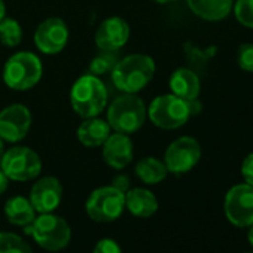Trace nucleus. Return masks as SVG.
<instances>
[{"label": "nucleus", "mask_w": 253, "mask_h": 253, "mask_svg": "<svg viewBox=\"0 0 253 253\" xmlns=\"http://www.w3.org/2000/svg\"><path fill=\"white\" fill-rule=\"evenodd\" d=\"M201 158V146L197 139L182 136L171 142L164 154V164L169 173L183 174L191 171Z\"/></svg>", "instance_id": "9d476101"}, {"label": "nucleus", "mask_w": 253, "mask_h": 253, "mask_svg": "<svg viewBox=\"0 0 253 253\" xmlns=\"http://www.w3.org/2000/svg\"><path fill=\"white\" fill-rule=\"evenodd\" d=\"M92 253H122V250L116 241L110 238H103L95 244Z\"/></svg>", "instance_id": "bb28decb"}, {"label": "nucleus", "mask_w": 253, "mask_h": 253, "mask_svg": "<svg viewBox=\"0 0 253 253\" xmlns=\"http://www.w3.org/2000/svg\"><path fill=\"white\" fill-rule=\"evenodd\" d=\"M186 104H188V109H189V113L191 116H195L201 112L203 109V104L198 98H192V100H186Z\"/></svg>", "instance_id": "c756f323"}, {"label": "nucleus", "mask_w": 253, "mask_h": 253, "mask_svg": "<svg viewBox=\"0 0 253 253\" xmlns=\"http://www.w3.org/2000/svg\"><path fill=\"white\" fill-rule=\"evenodd\" d=\"M247 238H249V243L252 244V247H253V223L249 226V234H247Z\"/></svg>", "instance_id": "473e14b6"}, {"label": "nucleus", "mask_w": 253, "mask_h": 253, "mask_svg": "<svg viewBox=\"0 0 253 253\" xmlns=\"http://www.w3.org/2000/svg\"><path fill=\"white\" fill-rule=\"evenodd\" d=\"M24 231L30 234L42 249L49 252L63 250L72 238V229L66 219L52 213H41Z\"/></svg>", "instance_id": "39448f33"}, {"label": "nucleus", "mask_w": 253, "mask_h": 253, "mask_svg": "<svg viewBox=\"0 0 253 253\" xmlns=\"http://www.w3.org/2000/svg\"><path fill=\"white\" fill-rule=\"evenodd\" d=\"M148 118L161 130H177L189 121L191 113L186 100L174 94H163L148 106Z\"/></svg>", "instance_id": "423d86ee"}, {"label": "nucleus", "mask_w": 253, "mask_h": 253, "mask_svg": "<svg viewBox=\"0 0 253 253\" xmlns=\"http://www.w3.org/2000/svg\"><path fill=\"white\" fill-rule=\"evenodd\" d=\"M246 253H253V252H246Z\"/></svg>", "instance_id": "c9c22d12"}, {"label": "nucleus", "mask_w": 253, "mask_h": 253, "mask_svg": "<svg viewBox=\"0 0 253 253\" xmlns=\"http://www.w3.org/2000/svg\"><path fill=\"white\" fill-rule=\"evenodd\" d=\"M154 2H157V3H160V5H167V3L176 2V0H154Z\"/></svg>", "instance_id": "f704fd0d"}, {"label": "nucleus", "mask_w": 253, "mask_h": 253, "mask_svg": "<svg viewBox=\"0 0 253 253\" xmlns=\"http://www.w3.org/2000/svg\"><path fill=\"white\" fill-rule=\"evenodd\" d=\"M171 94L183 98V100H192L198 98L201 85H200V78L198 75L186 67H179L176 69L169 81Z\"/></svg>", "instance_id": "a211bd4d"}, {"label": "nucleus", "mask_w": 253, "mask_h": 253, "mask_svg": "<svg viewBox=\"0 0 253 253\" xmlns=\"http://www.w3.org/2000/svg\"><path fill=\"white\" fill-rule=\"evenodd\" d=\"M0 253H33V250L20 235L0 232Z\"/></svg>", "instance_id": "5701e85b"}, {"label": "nucleus", "mask_w": 253, "mask_h": 253, "mask_svg": "<svg viewBox=\"0 0 253 253\" xmlns=\"http://www.w3.org/2000/svg\"><path fill=\"white\" fill-rule=\"evenodd\" d=\"M157 66L146 54H131L116 61L112 69V84L126 94H137L154 79Z\"/></svg>", "instance_id": "f257e3e1"}, {"label": "nucleus", "mask_w": 253, "mask_h": 253, "mask_svg": "<svg viewBox=\"0 0 253 253\" xmlns=\"http://www.w3.org/2000/svg\"><path fill=\"white\" fill-rule=\"evenodd\" d=\"M8 185H9V179H8V176L2 171V169H0V195L5 194V191L8 189Z\"/></svg>", "instance_id": "7c9ffc66"}, {"label": "nucleus", "mask_w": 253, "mask_h": 253, "mask_svg": "<svg viewBox=\"0 0 253 253\" xmlns=\"http://www.w3.org/2000/svg\"><path fill=\"white\" fill-rule=\"evenodd\" d=\"M23 41V27L14 18H3L0 21V43L8 48H17Z\"/></svg>", "instance_id": "4be33fe9"}, {"label": "nucleus", "mask_w": 253, "mask_h": 253, "mask_svg": "<svg viewBox=\"0 0 253 253\" xmlns=\"http://www.w3.org/2000/svg\"><path fill=\"white\" fill-rule=\"evenodd\" d=\"M225 216L237 228H249L253 223V186L238 183L232 186L223 201Z\"/></svg>", "instance_id": "1a4fd4ad"}, {"label": "nucleus", "mask_w": 253, "mask_h": 253, "mask_svg": "<svg viewBox=\"0 0 253 253\" xmlns=\"http://www.w3.org/2000/svg\"><path fill=\"white\" fill-rule=\"evenodd\" d=\"M5 17H6V5L3 0H0V21H2Z\"/></svg>", "instance_id": "2f4dec72"}, {"label": "nucleus", "mask_w": 253, "mask_h": 253, "mask_svg": "<svg viewBox=\"0 0 253 253\" xmlns=\"http://www.w3.org/2000/svg\"><path fill=\"white\" fill-rule=\"evenodd\" d=\"M5 154V142L0 139V161H2V157Z\"/></svg>", "instance_id": "72a5a7b5"}, {"label": "nucleus", "mask_w": 253, "mask_h": 253, "mask_svg": "<svg viewBox=\"0 0 253 253\" xmlns=\"http://www.w3.org/2000/svg\"><path fill=\"white\" fill-rule=\"evenodd\" d=\"M32 112L21 103H14L0 110V139L8 143H18L30 131Z\"/></svg>", "instance_id": "9b49d317"}, {"label": "nucleus", "mask_w": 253, "mask_h": 253, "mask_svg": "<svg viewBox=\"0 0 253 253\" xmlns=\"http://www.w3.org/2000/svg\"><path fill=\"white\" fill-rule=\"evenodd\" d=\"M104 54H100L97 57L92 58V61L89 63V73L91 75H95V76H101V75H106L109 70L112 72V69L115 67L116 64V58L112 55V52H106L103 51Z\"/></svg>", "instance_id": "b1692460"}, {"label": "nucleus", "mask_w": 253, "mask_h": 253, "mask_svg": "<svg viewBox=\"0 0 253 253\" xmlns=\"http://www.w3.org/2000/svg\"><path fill=\"white\" fill-rule=\"evenodd\" d=\"M155 194L145 188H133L125 192V207L137 217H151L158 210Z\"/></svg>", "instance_id": "f3484780"}, {"label": "nucleus", "mask_w": 253, "mask_h": 253, "mask_svg": "<svg viewBox=\"0 0 253 253\" xmlns=\"http://www.w3.org/2000/svg\"><path fill=\"white\" fill-rule=\"evenodd\" d=\"M130 39V26L121 17H109L95 30L94 42L98 49L115 52L126 45Z\"/></svg>", "instance_id": "ddd939ff"}, {"label": "nucleus", "mask_w": 253, "mask_h": 253, "mask_svg": "<svg viewBox=\"0 0 253 253\" xmlns=\"http://www.w3.org/2000/svg\"><path fill=\"white\" fill-rule=\"evenodd\" d=\"M61 198V182L54 176H45L35 182L29 200L38 213H52L60 206Z\"/></svg>", "instance_id": "4468645a"}, {"label": "nucleus", "mask_w": 253, "mask_h": 253, "mask_svg": "<svg viewBox=\"0 0 253 253\" xmlns=\"http://www.w3.org/2000/svg\"><path fill=\"white\" fill-rule=\"evenodd\" d=\"M101 155L104 163L113 170H122L133 161L134 145L128 134L110 133L101 145Z\"/></svg>", "instance_id": "2eb2a0df"}, {"label": "nucleus", "mask_w": 253, "mask_h": 253, "mask_svg": "<svg viewBox=\"0 0 253 253\" xmlns=\"http://www.w3.org/2000/svg\"><path fill=\"white\" fill-rule=\"evenodd\" d=\"M5 216L12 225L26 228L27 225H30L35 220L36 210L32 206L30 200H27L26 197L17 195V197H12L6 201Z\"/></svg>", "instance_id": "aec40b11"}, {"label": "nucleus", "mask_w": 253, "mask_h": 253, "mask_svg": "<svg viewBox=\"0 0 253 253\" xmlns=\"http://www.w3.org/2000/svg\"><path fill=\"white\" fill-rule=\"evenodd\" d=\"M124 209H125V194L118 191L112 185L94 189L85 203L86 214L94 222H101V223L116 220L124 213Z\"/></svg>", "instance_id": "6e6552de"}, {"label": "nucleus", "mask_w": 253, "mask_h": 253, "mask_svg": "<svg viewBox=\"0 0 253 253\" xmlns=\"http://www.w3.org/2000/svg\"><path fill=\"white\" fill-rule=\"evenodd\" d=\"M194 15L206 21H220L226 18L234 6L232 0H186Z\"/></svg>", "instance_id": "6ab92c4d"}, {"label": "nucleus", "mask_w": 253, "mask_h": 253, "mask_svg": "<svg viewBox=\"0 0 253 253\" xmlns=\"http://www.w3.org/2000/svg\"><path fill=\"white\" fill-rule=\"evenodd\" d=\"M134 171H136V176L146 185L161 183L169 174V170H167L164 161L154 158V157H146V158L140 160L136 164Z\"/></svg>", "instance_id": "412c9836"}, {"label": "nucleus", "mask_w": 253, "mask_h": 253, "mask_svg": "<svg viewBox=\"0 0 253 253\" xmlns=\"http://www.w3.org/2000/svg\"><path fill=\"white\" fill-rule=\"evenodd\" d=\"M148 118V106L137 94H126L115 97L106 112V121L112 131L122 134H134L145 125Z\"/></svg>", "instance_id": "f03ea898"}, {"label": "nucleus", "mask_w": 253, "mask_h": 253, "mask_svg": "<svg viewBox=\"0 0 253 253\" xmlns=\"http://www.w3.org/2000/svg\"><path fill=\"white\" fill-rule=\"evenodd\" d=\"M241 176L246 180V183H249L250 186H253V152L249 154L241 164Z\"/></svg>", "instance_id": "cd10ccee"}, {"label": "nucleus", "mask_w": 253, "mask_h": 253, "mask_svg": "<svg viewBox=\"0 0 253 253\" xmlns=\"http://www.w3.org/2000/svg\"><path fill=\"white\" fill-rule=\"evenodd\" d=\"M110 133L112 128L109 126L107 121L94 116V118H86L81 122L76 134H78V140L85 148H100L110 136Z\"/></svg>", "instance_id": "dca6fc26"}, {"label": "nucleus", "mask_w": 253, "mask_h": 253, "mask_svg": "<svg viewBox=\"0 0 253 253\" xmlns=\"http://www.w3.org/2000/svg\"><path fill=\"white\" fill-rule=\"evenodd\" d=\"M0 169L14 182H27L36 179L42 171V160L36 151L27 146H14L5 151Z\"/></svg>", "instance_id": "0eeeda50"}, {"label": "nucleus", "mask_w": 253, "mask_h": 253, "mask_svg": "<svg viewBox=\"0 0 253 253\" xmlns=\"http://www.w3.org/2000/svg\"><path fill=\"white\" fill-rule=\"evenodd\" d=\"M112 186L116 188L118 191H121V192L125 194L126 191L130 189V179H128V176H125V174H118V176L113 179Z\"/></svg>", "instance_id": "c85d7f7f"}, {"label": "nucleus", "mask_w": 253, "mask_h": 253, "mask_svg": "<svg viewBox=\"0 0 253 253\" xmlns=\"http://www.w3.org/2000/svg\"><path fill=\"white\" fill-rule=\"evenodd\" d=\"M70 104L82 119L98 116L107 107L104 82L91 73L79 76L70 89Z\"/></svg>", "instance_id": "7ed1b4c3"}, {"label": "nucleus", "mask_w": 253, "mask_h": 253, "mask_svg": "<svg viewBox=\"0 0 253 253\" xmlns=\"http://www.w3.org/2000/svg\"><path fill=\"white\" fill-rule=\"evenodd\" d=\"M237 63L241 70L253 73V43H241L238 46Z\"/></svg>", "instance_id": "a878e982"}, {"label": "nucleus", "mask_w": 253, "mask_h": 253, "mask_svg": "<svg viewBox=\"0 0 253 253\" xmlns=\"http://www.w3.org/2000/svg\"><path fill=\"white\" fill-rule=\"evenodd\" d=\"M69 27L64 20L51 17L43 20L33 36L36 48L45 55L60 54L69 42Z\"/></svg>", "instance_id": "f8f14e48"}, {"label": "nucleus", "mask_w": 253, "mask_h": 253, "mask_svg": "<svg viewBox=\"0 0 253 253\" xmlns=\"http://www.w3.org/2000/svg\"><path fill=\"white\" fill-rule=\"evenodd\" d=\"M43 75L41 58L30 51L12 54L3 66V82L14 91H27L35 88Z\"/></svg>", "instance_id": "20e7f679"}, {"label": "nucleus", "mask_w": 253, "mask_h": 253, "mask_svg": "<svg viewBox=\"0 0 253 253\" xmlns=\"http://www.w3.org/2000/svg\"><path fill=\"white\" fill-rule=\"evenodd\" d=\"M234 14L241 26L253 29V0H237Z\"/></svg>", "instance_id": "393cba45"}]
</instances>
